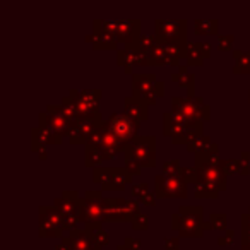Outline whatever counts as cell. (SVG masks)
Here are the masks:
<instances>
[{"label":"cell","mask_w":250,"mask_h":250,"mask_svg":"<svg viewBox=\"0 0 250 250\" xmlns=\"http://www.w3.org/2000/svg\"><path fill=\"white\" fill-rule=\"evenodd\" d=\"M218 45H219V50H223V52L229 50L233 45V36H221V38L218 40Z\"/></svg>","instance_id":"obj_40"},{"label":"cell","mask_w":250,"mask_h":250,"mask_svg":"<svg viewBox=\"0 0 250 250\" xmlns=\"http://www.w3.org/2000/svg\"><path fill=\"white\" fill-rule=\"evenodd\" d=\"M156 199H158V195L154 194V192H153V194H151V192H147V194H144L143 197L139 199V202H141V204H144V206H154V204H156Z\"/></svg>","instance_id":"obj_41"},{"label":"cell","mask_w":250,"mask_h":250,"mask_svg":"<svg viewBox=\"0 0 250 250\" xmlns=\"http://www.w3.org/2000/svg\"><path fill=\"white\" fill-rule=\"evenodd\" d=\"M124 161H125V168L130 171L132 175H141V165L137 163L134 158H130V156H124Z\"/></svg>","instance_id":"obj_35"},{"label":"cell","mask_w":250,"mask_h":250,"mask_svg":"<svg viewBox=\"0 0 250 250\" xmlns=\"http://www.w3.org/2000/svg\"><path fill=\"white\" fill-rule=\"evenodd\" d=\"M40 127H46L52 130L55 136H60L65 139L72 127V120L65 115L62 104H48L46 111L40 113Z\"/></svg>","instance_id":"obj_9"},{"label":"cell","mask_w":250,"mask_h":250,"mask_svg":"<svg viewBox=\"0 0 250 250\" xmlns=\"http://www.w3.org/2000/svg\"><path fill=\"white\" fill-rule=\"evenodd\" d=\"M165 250H180V238L178 236H173V238H167L163 243Z\"/></svg>","instance_id":"obj_39"},{"label":"cell","mask_w":250,"mask_h":250,"mask_svg":"<svg viewBox=\"0 0 250 250\" xmlns=\"http://www.w3.org/2000/svg\"><path fill=\"white\" fill-rule=\"evenodd\" d=\"M76 96V104L79 115H96L100 113V100L103 96L100 89H84L74 91Z\"/></svg>","instance_id":"obj_13"},{"label":"cell","mask_w":250,"mask_h":250,"mask_svg":"<svg viewBox=\"0 0 250 250\" xmlns=\"http://www.w3.org/2000/svg\"><path fill=\"white\" fill-rule=\"evenodd\" d=\"M250 249V223L242 218V250Z\"/></svg>","instance_id":"obj_33"},{"label":"cell","mask_w":250,"mask_h":250,"mask_svg":"<svg viewBox=\"0 0 250 250\" xmlns=\"http://www.w3.org/2000/svg\"><path fill=\"white\" fill-rule=\"evenodd\" d=\"M233 242H235V231H233V229H226L225 235H223L221 238H218V245H221V247L233 245Z\"/></svg>","instance_id":"obj_36"},{"label":"cell","mask_w":250,"mask_h":250,"mask_svg":"<svg viewBox=\"0 0 250 250\" xmlns=\"http://www.w3.org/2000/svg\"><path fill=\"white\" fill-rule=\"evenodd\" d=\"M194 194L195 197L199 199H216L219 194V190L216 187H212L211 184H208V182H202V180H195L194 184Z\"/></svg>","instance_id":"obj_26"},{"label":"cell","mask_w":250,"mask_h":250,"mask_svg":"<svg viewBox=\"0 0 250 250\" xmlns=\"http://www.w3.org/2000/svg\"><path fill=\"white\" fill-rule=\"evenodd\" d=\"M221 170L225 171L226 177L236 175V173H240V170H242V161L240 160H223Z\"/></svg>","instance_id":"obj_30"},{"label":"cell","mask_w":250,"mask_h":250,"mask_svg":"<svg viewBox=\"0 0 250 250\" xmlns=\"http://www.w3.org/2000/svg\"><path fill=\"white\" fill-rule=\"evenodd\" d=\"M106 160L104 158V153L101 149V146L93 143H87L86 144V156H84V165L87 168H98L103 161Z\"/></svg>","instance_id":"obj_23"},{"label":"cell","mask_w":250,"mask_h":250,"mask_svg":"<svg viewBox=\"0 0 250 250\" xmlns=\"http://www.w3.org/2000/svg\"><path fill=\"white\" fill-rule=\"evenodd\" d=\"M81 202L83 197H79L77 190H65L60 197L55 199L53 206L63 216V225L65 229H74L81 223Z\"/></svg>","instance_id":"obj_6"},{"label":"cell","mask_w":250,"mask_h":250,"mask_svg":"<svg viewBox=\"0 0 250 250\" xmlns=\"http://www.w3.org/2000/svg\"><path fill=\"white\" fill-rule=\"evenodd\" d=\"M209 144H211V137L201 134V136H197L195 139H192L190 143L187 144V151H188V153H194V154L202 153V151H204Z\"/></svg>","instance_id":"obj_28"},{"label":"cell","mask_w":250,"mask_h":250,"mask_svg":"<svg viewBox=\"0 0 250 250\" xmlns=\"http://www.w3.org/2000/svg\"><path fill=\"white\" fill-rule=\"evenodd\" d=\"M235 72L236 74H250V53L235 52Z\"/></svg>","instance_id":"obj_29"},{"label":"cell","mask_w":250,"mask_h":250,"mask_svg":"<svg viewBox=\"0 0 250 250\" xmlns=\"http://www.w3.org/2000/svg\"><path fill=\"white\" fill-rule=\"evenodd\" d=\"M226 225H228L226 214H223V212L221 214L219 212H212L208 221L202 223V228H204V231H226Z\"/></svg>","instance_id":"obj_25"},{"label":"cell","mask_w":250,"mask_h":250,"mask_svg":"<svg viewBox=\"0 0 250 250\" xmlns=\"http://www.w3.org/2000/svg\"><path fill=\"white\" fill-rule=\"evenodd\" d=\"M108 125H110V130L115 134V136L120 139V143L129 144L132 139L137 137V130L141 127V120L129 113H113L110 118H108Z\"/></svg>","instance_id":"obj_10"},{"label":"cell","mask_w":250,"mask_h":250,"mask_svg":"<svg viewBox=\"0 0 250 250\" xmlns=\"http://www.w3.org/2000/svg\"><path fill=\"white\" fill-rule=\"evenodd\" d=\"M38 154H40V160H46V147H42V149L38 151Z\"/></svg>","instance_id":"obj_44"},{"label":"cell","mask_w":250,"mask_h":250,"mask_svg":"<svg viewBox=\"0 0 250 250\" xmlns=\"http://www.w3.org/2000/svg\"><path fill=\"white\" fill-rule=\"evenodd\" d=\"M249 101H250V94H249Z\"/></svg>","instance_id":"obj_46"},{"label":"cell","mask_w":250,"mask_h":250,"mask_svg":"<svg viewBox=\"0 0 250 250\" xmlns=\"http://www.w3.org/2000/svg\"><path fill=\"white\" fill-rule=\"evenodd\" d=\"M188 182L184 175H158L154 180V194L161 199H185L187 197Z\"/></svg>","instance_id":"obj_8"},{"label":"cell","mask_w":250,"mask_h":250,"mask_svg":"<svg viewBox=\"0 0 250 250\" xmlns=\"http://www.w3.org/2000/svg\"><path fill=\"white\" fill-rule=\"evenodd\" d=\"M141 202L137 201H124V199H104V216L103 223H117V221H132L141 212Z\"/></svg>","instance_id":"obj_5"},{"label":"cell","mask_w":250,"mask_h":250,"mask_svg":"<svg viewBox=\"0 0 250 250\" xmlns=\"http://www.w3.org/2000/svg\"><path fill=\"white\" fill-rule=\"evenodd\" d=\"M55 250H70V247L65 240H62V243H59V245L55 247Z\"/></svg>","instance_id":"obj_43"},{"label":"cell","mask_w":250,"mask_h":250,"mask_svg":"<svg viewBox=\"0 0 250 250\" xmlns=\"http://www.w3.org/2000/svg\"><path fill=\"white\" fill-rule=\"evenodd\" d=\"M158 79L154 74H134L132 79V96L144 100L149 94H154Z\"/></svg>","instance_id":"obj_16"},{"label":"cell","mask_w":250,"mask_h":250,"mask_svg":"<svg viewBox=\"0 0 250 250\" xmlns=\"http://www.w3.org/2000/svg\"><path fill=\"white\" fill-rule=\"evenodd\" d=\"M132 177L127 168H94L93 171V180L96 184H101L103 190L111 192H120L125 188L127 184H132Z\"/></svg>","instance_id":"obj_3"},{"label":"cell","mask_w":250,"mask_h":250,"mask_svg":"<svg viewBox=\"0 0 250 250\" xmlns=\"http://www.w3.org/2000/svg\"><path fill=\"white\" fill-rule=\"evenodd\" d=\"M202 122L204 120H190V118H188V120L185 122L184 130H182L177 137H173L171 143L173 144H185V146H187L192 139H195V137L202 134Z\"/></svg>","instance_id":"obj_20"},{"label":"cell","mask_w":250,"mask_h":250,"mask_svg":"<svg viewBox=\"0 0 250 250\" xmlns=\"http://www.w3.org/2000/svg\"><path fill=\"white\" fill-rule=\"evenodd\" d=\"M180 161L178 160H171V161H165L163 163V173L165 175H177L180 173Z\"/></svg>","instance_id":"obj_34"},{"label":"cell","mask_w":250,"mask_h":250,"mask_svg":"<svg viewBox=\"0 0 250 250\" xmlns=\"http://www.w3.org/2000/svg\"><path fill=\"white\" fill-rule=\"evenodd\" d=\"M147 192H149V185L147 184H134L132 185V195L137 199V201H139L144 194H147Z\"/></svg>","instance_id":"obj_37"},{"label":"cell","mask_w":250,"mask_h":250,"mask_svg":"<svg viewBox=\"0 0 250 250\" xmlns=\"http://www.w3.org/2000/svg\"><path fill=\"white\" fill-rule=\"evenodd\" d=\"M211 55V48H209L208 43H194V45L187 46V63L188 65H202V60L208 59Z\"/></svg>","instance_id":"obj_22"},{"label":"cell","mask_w":250,"mask_h":250,"mask_svg":"<svg viewBox=\"0 0 250 250\" xmlns=\"http://www.w3.org/2000/svg\"><path fill=\"white\" fill-rule=\"evenodd\" d=\"M33 143H31V149L35 153H38L42 147H46V144H62L63 137L55 136L50 129L46 127H35L31 132Z\"/></svg>","instance_id":"obj_18"},{"label":"cell","mask_w":250,"mask_h":250,"mask_svg":"<svg viewBox=\"0 0 250 250\" xmlns=\"http://www.w3.org/2000/svg\"><path fill=\"white\" fill-rule=\"evenodd\" d=\"M156 38L160 42H185V22L158 21Z\"/></svg>","instance_id":"obj_14"},{"label":"cell","mask_w":250,"mask_h":250,"mask_svg":"<svg viewBox=\"0 0 250 250\" xmlns=\"http://www.w3.org/2000/svg\"><path fill=\"white\" fill-rule=\"evenodd\" d=\"M124 245L130 247V249L141 250V240H134V238H130V236H127V238L124 240Z\"/></svg>","instance_id":"obj_42"},{"label":"cell","mask_w":250,"mask_h":250,"mask_svg":"<svg viewBox=\"0 0 250 250\" xmlns=\"http://www.w3.org/2000/svg\"><path fill=\"white\" fill-rule=\"evenodd\" d=\"M104 197L101 190H86L81 202V223H103Z\"/></svg>","instance_id":"obj_11"},{"label":"cell","mask_w":250,"mask_h":250,"mask_svg":"<svg viewBox=\"0 0 250 250\" xmlns=\"http://www.w3.org/2000/svg\"><path fill=\"white\" fill-rule=\"evenodd\" d=\"M187 120L188 118H185L182 113L167 111V113H163V134L170 137V139H173V137H177L184 130Z\"/></svg>","instance_id":"obj_19"},{"label":"cell","mask_w":250,"mask_h":250,"mask_svg":"<svg viewBox=\"0 0 250 250\" xmlns=\"http://www.w3.org/2000/svg\"><path fill=\"white\" fill-rule=\"evenodd\" d=\"M195 33L197 35H212V33H216V22L197 21L195 22Z\"/></svg>","instance_id":"obj_32"},{"label":"cell","mask_w":250,"mask_h":250,"mask_svg":"<svg viewBox=\"0 0 250 250\" xmlns=\"http://www.w3.org/2000/svg\"><path fill=\"white\" fill-rule=\"evenodd\" d=\"M63 240L69 243L70 250H101V247L96 243L94 236L91 235L86 228L84 229H79V228L70 229L69 238H63Z\"/></svg>","instance_id":"obj_15"},{"label":"cell","mask_w":250,"mask_h":250,"mask_svg":"<svg viewBox=\"0 0 250 250\" xmlns=\"http://www.w3.org/2000/svg\"><path fill=\"white\" fill-rule=\"evenodd\" d=\"M147 106L149 104L144 103L141 98H136V96H125L124 98V111L125 113L132 115V117L139 118L141 122L147 120Z\"/></svg>","instance_id":"obj_21"},{"label":"cell","mask_w":250,"mask_h":250,"mask_svg":"<svg viewBox=\"0 0 250 250\" xmlns=\"http://www.w3.org/2000/svg\"><path fill=\"white\" fill-rule=\"evenodd\" d=\"M117 250H137V249H130V247H127V245H118Z\"/></svg>","instance_id":"obj_45"},{"label":"cell","mask_w":250,"mask_h":250,"mask_svg":"<svg viewBox=\"0 0 250 250\" xmlns=\"http://www.w3.org/2000/svg\"><path fill=\"white\" fill-rule=\"evenodd\" d=\"M202 214H204L202 206H180L178 212L171 216V229L178 231V236L199 238L204 233Z\"/></svg>","instance_id":"obj_1"},{"label":"cell","mask_w":250,"mask_h":250,"mask_svg":"<svg viewBox=\"0 0 250 250\" xmlns=\"http://www.w3.org/2000/svg\"><path fill=\"white\" fill-rule=\"evenodd\" d=\"M171 81H173V83H178V86L185 87L188 96H195L194 74H188L187 67H178V74H173V76H171Z\"/></svg>","instance_id":"obj_24"},{"label":"cell","mask_w":250,"mask_h":250,"mask_svg":"<svg viewBox=\"0 0 250 250\" xmlns=\"http://www.w3.org/2000/svg\"><path fill=\"white\" fill-rule=\"evenodd\" d=\"M65 231L63 216L55 206H42L40 208V236L50 238V236H60Z\"/></svg>","instance_id":"obj_12"},{"label":"cell","mask_w":250,"mask_h":250,"mask_svg":"<svg viewBox=\"0 0 250 250\" xmlns=\"http://www.w3.org/2000/svg\"><path fill=\"white\" fill-rule=\"evenodd\" d=\"M101 132H103L101 149H103V153H104V158H106V160H113V158H117V154L120 153V151H124V144H122L120 139L110 130V125H108L106 120L101 125Z\"/></svg>","instance_id":"obj_17"},{"label":"cell","mask_w":250,"mask_h":250,"mask_svg":"<svg viewBox=\"0 0 250 250\" xmlns=\"http://www.w3.org/2000/svg\"><path fill=\"white\" fill-rule=\"evenodd\" d=\"M240 161H242V170H240V175L247 177V175L250 173V165H249L250 163V153H249V151H243Z\"/></svg>","instance_id":"obj_38"},{"label":"cell","mask_w":250,"mask_h":250,"mask_svg":"<svg viewBox=\"0 0 250 250\" xmlns=\"http://www.w3.org/2000/svg\"><path fill=\"white\" fill-rule=\"evenodd\" d=\"M130 223H132V228L137 229V231H146L149 228V218L146 214H143V212H139Z\"/></svg>","instance_id":"obj_31"},{"label":"cell","mask_w":250,"mask_h":250,"mask_svg":"<svg viewBox=\"0 0 250 250\" xmlns=\"http://www.w3.org/2000/svg\"><path fill=\"white\" fill-rule=\"evenodd\" d=\"M84 228H86L87 231L94 236V240H96V243L101 247V249H103L104 245H108V242H110V236L106 235V231L103 229L101 223H87Z\"/></svg>","instance_id":"obj_27"},{"label":"cell","mask_w":250,"mask_h":250,"mask_svg":"<svg viewBox=\"0 0 250 250\" xmlns=\"http://www.w3.org/2000/svg\"><path fill=\"white\" fill-rule=\"evenodd\" d=\"M171 111L182 113L190 120H211V106L199 96L171 98Z\"/></svg>","instance_id":"obj_7"},{"label":"cell","mask_w":250,"mask_h":250,"mask_svg":"<svg viewBox=\"0 0 250 250\" xmlns=\"http://www.w3.org/2000/svg\"><path fill=\"white\" fill-rule=\"evenodd\" d=\"M124 156H130L143 168L156 167V137L137 136L124 146Z\"/></svg>","instance_id":"obj_2"},{"label":"cell","mask_w":250,"mask_h":250,"mask_svg":"<svg viewBox=\"0 0 250 250\" xmlns=\"http://www.w3.org/2000/svg\"><path fill=\"white\" fill-rule=\"evenodd\" d=\"M104 124L101 113L96 115H81L72 122L70 132L67 136L70 144H87V141L93 137L94 132L101 129V125Z\"/></svg>","instance_id":"obj_4"}]
</instances>
